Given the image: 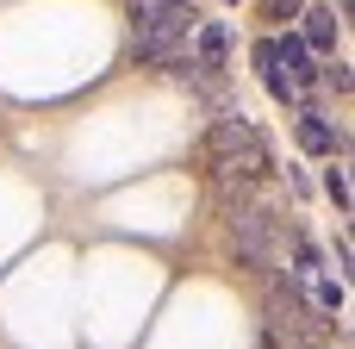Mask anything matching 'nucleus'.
I'll use <instances>...</instances> for the list:
<instances>
[{"mask_svg":"<svg viewBox=\"0 0 355 349\" xmlns=\"http://www.w3.org/2000/svg\"><path fill=\"white\" fill-rule=\"evenodd\" d=\"M206 162H212V181L218 187H237V200H250L275 175V150H268V137L243 112H218L206 125Z\"/></svg>","mask_w":355,"mask_h":349,"instance_id":"1","label":"nucleus"},{"mask_svg":"<svg viewBox=\"0 0 355 349\" xmlns=\"http://www.w3.org/2000/svg\"><path fill=\"white\" fill-rule=\"evenodd\" d=\"M287 219H281V206L275 200H237L231 206V244H237V262L243 269H256V275H281V262H287Z\"/></svg>","mask_w":355,"mask_h":349,"instance_id":"2","label":"nucleus"},{"mask_svg":"<svg viewBox=\"0 0 355 349\" xmlns=\"http://www.w3.org/2000/svg\"><path fill=\"white\" fill-rule=\"evenodd\" d=\"M193 25H200V6H193V0H162V6H156V12L137 25V37H131V56L162 69L168 56H181V50H187Z\"/></svg>","mask_w":355,"mask_h":349,"instance_id":"3","label":"nucleus"},{"mask_svg":"<svg viewBox=\"0 0 355 349\" xmlns=\"http://www.w3.org/2000/svg\"><path fill=\"white\" fill-rule=\"evenodd\" d=\"M300 144H306L312 156H343V150H349L343 125H331V119H318V112H300Z\"/></svg>","mask_w":355,"mask_h":349,"instance_id":"4","label":"nucleus"},{"mask_svg":"<svg viewBox=\"0 0 355 349\" xmlns=\"http://www.w3.org/2000/svg\"><path fill=\"white\" fill-rule=\"evenodd\" d=\"M275 62H287V81H293V94H300V81H312V75H318V69L306 62V44H300V37H281V44H275Z\"/></svg>","mask_w":355,"mask_h":349,"instance_id":"5","label":"nucleus"},{"mask_svg":"<svg viewBox=\"0 0 355 349\" xmlns=\"http://www.w3.org/2000/svg\"><path fill=\"white\" fill-rule=\"evenodd\" d=\"M256 69H262V81H268V94L275 100H293V81L281 75V62H275V37H262L256 44Z\"/></svg>","mask_w":355,"mask_h":349,"instance_id":"6","label":"nucleus"},{"mask_svg":"<svg viewBox=\"0 0 355 349\" xmlns=\"http://www.w3.org/2000/svg\"><path fill=\"white\" fill-rule=\"evenodd\" d=\"M300 19H306V37H300V44H312V50H331V44H337V12L312 6V12H300Z\"/></svg>","mask_w":355,"mask_h":349,"instance_id":"7","label":"nucleus"},{"mask_svg":"<svg viewBox=\"0 0 355 349\" xmlns=\"http://www.w3.org/2000/svg\"><path fill=\"white\" fill-rule=\"evenodd\" d=\"M324 194L337 200V212H349V181H343V169H324Z\"/></svg>","mask_w":355,"mask_h":349,"instance_id":"8","label":"nucleus"},{"mask_svg":"<svg viewBox=\"0 0 355 349\" xmlns=\"http://www.w3.org/2000/svg\"><path fill=\"white\" fill-rule=\"evenodd\" d=\"M318 75H324V81H331V87H337V94H349V62H324V69H318Z\"/></svg>","mask_w":355,"mask_h":349,"instance_id":"9","label":"nucleus"},{"mask_svg":"<svg viewBox=\"0 0 355 349\" xmlns=\"http://www.w3.org/2000/svg\"><path fill=\"white\" fill-rule=\"evenodd\" d=\"M275 12H281V19H300V12H306V0H275Z\"/></svg>","mask_w":355,"mask_h":349,"instance_id":"10","label":"nucleus"},{"mask_svg":"<svg viewBox=\"0 0 355 349\" xmlns=\"http://www.w3.org/2000/svg\"><path fill=\"white\" fill-rule=\"evenodd\" d=\"M349 6H355V0H337V12H349Z\"/></svg>","mask_w":355,"mask_h":349,"instance_id":"11","label":"nucleus"}]
</instances>
